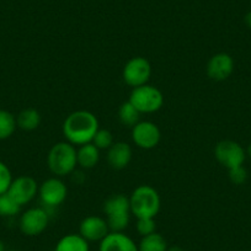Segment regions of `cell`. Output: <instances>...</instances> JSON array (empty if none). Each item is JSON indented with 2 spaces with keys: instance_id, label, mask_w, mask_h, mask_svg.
I'll return each mask as SVG.
<instances>
[{
  "instance_id": "1",
  "label": "cell",
  "mask_w": 251,
  "mask_h": 251,
  "mask_svg": "<svg viewBox=\"0 0 251 251\" xmlns=\"http://www.w3.org/2000/svg\"><path fill=\"white\" fill-rule=\"evenodd\" d=\"M99 128V120L93 112L78 110L67 116L63 122L62 132L67 142L75 147H80L91 143Z\"/></svg>"
},
{
  "instance_id": "2",
  "label": "cell",
  "mask_w": 251,
  "mask_h": 251,
  "mask_svg": "<svg viewBox=\"0 0 251 251\" xmlns=\"http://www.w3.org/2000/svg\"><path fill=\"white\" fill-rule=\"evenodd\" d=\"M47 166L57 177L72 175L76 170V147L69 142H58L50 149L47 155Z\"/></svg>"
},
{
  "instance_id": "3",
  "label": "cell",
  "mask_w": 251,
  "mask_h": 251,
  "mask_svg": "<svg viewBox=\"0 0 251 251\" xmlns=\"http://www.w3.org/2000/svg\"><path fill=\"white\" fill-rule=\"evenodd\" d=\"M132 216L138 218H155L160 212V195L151 185H139L129 196Z\"/></svg>"
},
{
  "instance_id": "4",
  "label": "cell",
  "mask_w": 251,
  "mask_h": 251,
  "mask_svg": "<svg viewBox=\"0 0 251 251\" xmlns=\"http://www.w3.org/2000/svg\"><path fill=\"white\" fill-rule=\"evenodd\" d=\"M102 211L111 231H123L131 222L129 197L123 194L111 195L103 202Z\"/></svg>"
},
{
  "instance_id": "5",
  "label": "cell",
  "mask_w": 251,
  "mask_h": 251,
  "mask_svg": "<svg viewBox=\"0 0 251 251\" xmlns=\"http://www.w3.org/2000/svg\"><path fill=\"white\" fill-rule=\"evenodd\" d=\"M129 102L142 113H154L164 105V95L156 86L144 84L133 88L128 99Z\"/></svg>"
},
{
  "instance_id": "6",
  "label": "cell",
  "mask_w": 251,
  "mask_h": 251,
  "mask_svg": "<svg viewBox=\"0 0 251 251\" xmlns=\"http://www.w3.org/2000/svg\"><path fill=\"white\" fill-rule=\"evenodd\" d=\"M151 75V64L147 58L133 57L126 63L122 71L123 81L132 89L148 84Z\"/></svg>"
},
{
  "instance_id": "7",
  "label": "cell",
  "mask_w": 251,
  "mask_h": 251,
  "mask_svg": "<svg viewBox=\"0 0 251 251\" xmlns=\"http://www.w3.org/2000/svg\"><path fill=\"white\" fill-rule=\"evenodd\" d=\"M214 158L216 160L230 170L233 168L243 166L246 159V151L235 141L224 139L217 143L214 147Z\"/></svg>"
},
{
  "instance_id": "8",
  "label": "cell",
  "mask_w": 251,
  "mask_h": 251,
  "mask_svg": "<svg viewBox=\"0 0 251 251\" xmlns=\"http://www.w3.org/2000/svg\"><path fill=\"white\" fill-rule=\"evenodd\" d=\"M50 224V214L43 207H32L24 212L19 221V226L24 235L37 236L47 229Z\"/></svg>"
},
{
  "instance_id": "9",
  "label": "cell",
  "mask_w": 251,
  "mask_h": 251,
  "mask_svg": "<svg viewBox=\"0 0 251 251\" xmlns=\"http://www.w3.org/2000/svg\"><path fill=\"white\" fill-rule=\"evenodd\" d=\"M38 196L45 206L53 208L60 206L66 201L68 196V188L62 178L53 176L41 183L38 187Z\"/></svg>"
},
{
  "instance_id": "10",
  "label": "cell",
  "mask_w": 251,
  "mask_h": 251,
  "mask_svg": "<svg viewBox=\"0 0 251 251\" xmlns=\"http://www.w3.org/2000/svg\"><path fill=\"white\" fill-rule=\"evenodd\" d=\"M160 128L151 121H139L132 127V141L138 148L151 151L160 143Z\"/></svg>"
},
{
  "instance_id": "11",
  "label": "cell",
  "mask_w": 251,
  "mask_h": 251,
  "mask_svg": "<svg viewBox=\"0 0 251 251\" xmlns=\"http://www.w3.org/2000/svg\"><path fill=\"white\" fill-rule=\"evenodd\" d=\"M38 183L33 177L27 175L19 176L14 178L10 187L8 190V195L19 204L20 207L30 203L38 195Z\"/></svg>"
},
{
  "instance_id": "12",
  "label": "cell",
  "mask_w": 251,
  "mask_h": 251,
  "mask_svg": "<svg viewBox=\"0 0 251 251\" xmlns=\"http://www.w3.org/2000/svg\"><path fill=\"white\" fill-rule=\"evenodd\" d=\"M234 72V59L226 52L216 53L209 58L206 67V73L214 81L226 80Z\"/></svg>"
},
{
  "instance_id": "13",
  "label": "cell",
  "mask_w": 251,
  "mask_h": 251,
  "mask_svg": "<svg viewBox=\"0 0 251 251\" xmlns=\"http://www.w3.org/2000/svg\"><path fill=\"white\" fill-rule=\"evenodd\" d=\"M110 231L106 219L100 216H88L79 224V234L89 243H100Z\"/></svg>"
},
{
  "instance_id": "14",
  "label": "cell",
  "mask_w": 251,
  "mask_h": 251,
  "mask_svg": "<svg viewBox=\"0 0 251 251\" xmlns=\"http://www.w3.org/2000/svg\"><path fill=\"white\" fill-rule=\"evenodd\" d=\"M99 251H138V244L123 231H110L99 244Z\"/></svg>"
},
{
  "instance_id": "15",
  "label": "cell",
  "mask_w": 251,
  "mask_h": 251,
  "mask_svg": "<svg viewBox=\"0 0 251 251\" xmlns=\"http://www.w3.org/2000/svg\"><path fill=\"white\" fill-rule=\"evenodd\" d=\"M132 147L126 142H115L107 149V163L115 170H123L132 160Z\"/></svg>"
},
{
  "instance_id": "16",
  "label": "cell",
  "mask_w": 251,
  "mask_h": 251,
  "mask_svg": "<svg viewBox=\"0 0 251 251\" xmlns=\"http://www.w3.org/2000/svg\"><path fill=\"white\" fill-rule=\"evenodd\" d=\"M100 160V149L93 143H86L76 149V161L78 166L83 170H90L99 164Z\"/></svg>"
},
{
  "instance_id": "17",
  "label": "cell",
  "mask_w": 251,
  "mask_h": 251,
  "mask_svg": "<svg viewBox=\"0 0 251 251\" xmlns=\"http://www.w3.org/2000/svg\"><path fill=\"white\" fill-rule=\"evenodd\" d=\"M54 251H90V244L80 234H67L58 240Z\"/></svg>"
},
{
  "instance_id": "18",
  "label": "cell",
  "mask_w": 251,
  "mask_h": 251,
  "mask_svg": "<svg viewBox=\"0 0 251 251\" xmlns=\"http://www.w3.org/2000/svg\"><path fill=\"white\" fill-rule=\"evenodd\" d=\"M42 116L36 108H25L16 117V125L23 131L31 132L40 127Z\"/></svg>"
},
{
  "instance_id": "19",
  "label": "cell",
  "mask_w": 251,
  "mask_h": 251,
  "mask_svg": "<svg viewBox=\"0 0 251 251\" xmlns=\"http://www.w3.org/2000/svg\"><path fill=\"white\" fill-rule=\"evenodd\" d=\"M168 241L156 231L151 235L142 236L138 244V251H168Z\"/></svg>"
},
{
  "instance_id": "20",
  "label": "cell",
  "mask_w": 251,
  "mask_h": 251,
  "mask_svg": "<svg viewBox=\"0 0 251 251\" xmlns=\"http://www.w3.org/2000/svg\"><path fill=\"white\" fill-rule=\"evenodd\" d=\"M118 120L123 126L132 128L141 121V112L129 101H126L118 108Z\"/></svg>"
},
{
  "instance_id": "21",
  "label": "cell",
  "mask_w": 251,
  "mask_h": 251,
  "mask_svg": "<svg viewBox=\"0 0 251 251\" xmlns=\"http://www.w3.org/2000/svg\"><path fill=\"white\" fill-rule=\"evenodd\" d=\"M18 128L16 117L11 112L0 108V141L10 138Z\"/></svg>"
},
{
  "instance_id": "22",
  "label": "cell",
  "mask_w": 251,
  "mask_h": 251,
  "mask_svg": "<svg viewBox=\"0 0 251 251\" xmlns=\"http://www.w3.org/2000/svg\"><path fill=\"white\" fill-rule=\"evenodd\" d=\"M21 207L6 194L0 195V217L9 218V217H15L20 212Z\"/></svg>"
},
{
  "instance_id": "23",
  "label": "cell",
  "mask_w": 251,
  "mask_h": 251,
  "mask_svg": "<svg viewBox=\"0 0 251 251\" xmlns=\"http://www.w3.org/2000/svg\"><path fill=\"white\" fill-rule=\"evenodd\" d=\"M91 143L96 147L100 151H107L115 141H113V134L111 133L108 129L105 128H99V131L96 132V134L94 136Z\"/></svg>"
},
{
  "instance_id": "24",
  "label": "cell",
  "mask_w": 251,
  "mask_h": 251,
  "mask_svg": "<svg viewBox=\"0 0 251 251\" xmlns=\"http://www.w3.org/2000/svg\"><path fill=\"white\" fill-rule=\"evenodd\" d=\"M136 229L141 236L151 235L156 231L155 218H138L137 219Z\"/></svg>"
},
{
  "instance_id": "25",
  "label": "cell",
  "mask_w": 251,
  "mask_h": 251,
  "mask_svg": "<svg viewBox=\"0 0 251 251\" xmlns=\"http://www.w3.org/2000/svg\"><path fill=\"white\" fill-rule=\"evenodd\" d=\"M13 180L14 178L9 166L3 161H0V195L8 192Z\"/></svg>"
},
{
  "instance_id": "26",
  "label": "cell",
  "mask_w": 251,
  "mask_h": 251,
  "mask_svg": "<svg viewBox=\"0 0 251 251\" xmlns=\"http://www.w3.org/2000/svg\"><path fill=\"white\" fill-rule=\"evenodd\" d=\"M229 180L234 183V185H243L245 181L248 180V171L243 166H238V168H233L228 170Z\"/></svg>"
},
{
  "instance_id": "27",
  "label": "cell",
  "mask_w": 251,
  "mask_h": 251,
  "mask_svg": "<svg viewBox=\"0 0 251 251\" xmlns=\"http://www.w3.org/2000/svg\"><path fill=\"white\" fill-rule=\"evenodd\" d=\"M244 21H245V25L251 30V11L246 13L245 18H244Z\"/></svg>"
},
{
  "instance_id": "28",
  "label": "cell",
  "mask_w": 251,
  "mask_h": 251,
  "mask_svg": "<svg viewBox=\"0 0 251 251\" xmlns=\"http://www.w3.org/2000/svg\"><path fill=\"white\" fill-rule=\"evenodd\" d=\"M168 251H186V250L178 245H173V246H169Z\"/></svg>"
},
{
  "instance_id": "29",
  "label": "cell",
  "mask_w": 251,
  "mask_h": 251,
  "mask_svg": "<svg viewBox=\"0 0 251 251\" xmlns=\"http://www.w3.org/2000/svg\"><path fill=\"white\" fill-rule=\"evenodd\" d=\"M246 155L249 156V158L251 159V143L249 144V147H248V149H246Z\"/></svg>"
},
{
  "instance_id": "30",
  "label": "cell",
  "mask_w": 251,
  "mask_h": 251,
  "mask_svg": "<svg viewBox=\"0 0 251 251\" xmlns=\"http://www.w3.org/2000/svg\"><path fill=\"white\" fill-rule=\"evenodd\" d=\"M0 251H6L5 244H4L1 240H0Z\"/></svg>"
},
{
  "instance_id": "31",
  "label": "cell",
  "mask_w": 251,
  "mask_h": 251,
  "mask_svg": "<svg viewBox=\"0 0 251 251\" xmlns=\"http://www.w3.org/2000/svg\"><path fill=\"white\" fill-rule=\"evenodd\" d=\"M6 251H18V250H6Z\"/></svg>"
}]
</instances>
